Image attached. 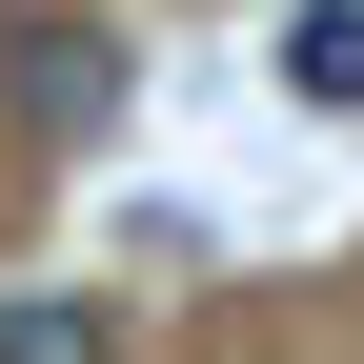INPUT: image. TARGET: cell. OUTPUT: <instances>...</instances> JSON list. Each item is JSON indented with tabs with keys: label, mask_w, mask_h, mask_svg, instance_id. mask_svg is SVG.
I'll list each match as a JSON object with an SVG mask.
<instances>
[{
	"label": "cell",
	"mask_w": 364,
	"mask_h": 364,
	"mask_svg": "<svg viewBox=\"0 0 364 364\" xmlns=\"http://www.w3.org/2000/svg\"><path fill=\"white\" fill-rule=\"evenodd\" d=\"M0 81H21V122H41V142H122V102H142V61H122V41L102 21H61V0H21V21H0Z\"/></svg>",
	"instance_id": "cell-1"
},
{
	"label": "cell",
	"mask_w": 364,
	"mask_h": 364,
	"mask_svg": "<svg viewBox=\"0 0 364 364\" xmlns=\"http://www.w3.org/2000/svg\"><path fill=\"white\" fill-rule=\"evenodd\" d=\"M263 61H284V102H304V122H364V0H304Z\"/></svg>",
	"instance_id": "cell-2"
},
{
	"label": "cell",
	"mask_w": 364,
	"mask_h": 364,
	"mask_svg": "<svg viewBox=\"0 0 364 364\" xmlns=\"http://www.w3.org/2000/svg\"><path fill=\"white\" fill-rule=\"evenodd\" d=\"M0 364H122V304H81V284H21V304H0Z\"/></svg>",
	"instance_id": "cell-3"
}]
</instances>
